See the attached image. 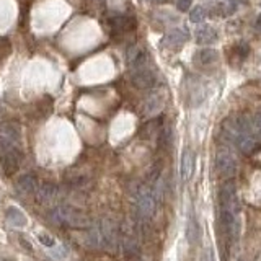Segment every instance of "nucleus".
Returning a JSON list of instances; mask_svg holds the SVG:
<instances>
[{"instance_id": "obj_14", "label": "nucleus", "mask_w": 261, "mask_h": 261, "mask_svg": "<svg viewBox=\"0 0 261 261\" xmlns=\"http://www.w3.org/2000/svg\"><path fill=\"white\" fill-rule=\"evenodd\" d=\"M16 188H18V190L23 194H36L40 185H38V180H36L35 175L25 173V175H21L18 180H16Z\"/></svg>"}, {"instance_id": "obj_9", "label": "nucleus", "mask_w": 261, "mask_h": 261, "mask_svg": "<svg viewBox=\"0 0 261 261\" xmlns=\"http://www.w3.org/2000/svg\"><path fill=\"white\" fill-rule=\"evenodd\" d=\"M190 38V33H188V28H173L170 30L162 40V46L170 49V51H178V49L188 41Z\"/></svg>"}, {"instance_id": "obj_23", "label": "nucleus", "mask_w": 261, "mask_h": 261, "mask_svg": "<svg viewBox=\"0 0 261 261\" xmlns=\"http://www.w3.org/2000/svg\"><path fill=\"white\" fill-rule=\"evenodd\" d=\"M157 129H158V123H157V121H149L147 124H144L142 131H141V136L144 139H149V137H152V134Z\"/></svg>"}, {"instance_id": "obj_6", "label": "nucleus", "mask_w": 261, "mask_h": 261, "mask_svg": "<svg viewBox=\"0 0 261 261\" xmlns=\"http://www.w3.org/2000/svg\"><path fill=\"white\" fill-rule=\"evenodd\" d=\"M238 163L235 155L232 154L229 149L222 147L215 154V170L222 178H232L237 173Z\"/></svg>"}, {"instance_id": "obj_17", "label": "nucleus", "mask_w": 261, "mask_h": 261, "mask_svg": "<svg viewBox=\"0 0 261 261\" xmlns=\"http://www.w3.org/2000/svg\"><path fill=\"white\" fill-rule=\"evenodd\" d=\"M217 60H219V52L210 48L201 49V51H198L194 54V64H198V65H210V64L217 62Z\"/></svg>"}, {"instance_id": "obj_22", "label": "nucleus", "mask_w": 261, "mask_h": 261, "mask_svg": "<svg viewBox=\"0 0 261 261\" xmlns=\"http://www.w3.org/2000/svg\"><path fill=\"white\" fill-rule=\"evenodd\" d=\"M171 139H173V134H171V129L168 126L163 127L160 131V137H158V146L162 149H168L171 146Z\"/></svg>"}, {"instance_id": "obj_11", "label": "nucleus", "mask_w": 261, "mask_h": 261, "mask_svg": "<svg viewBox=\"0 0 261 261\" xmlns=\"http://www.w3.org/2000/svg\"><path fill=\"white\" fill-rule=\"evenodd\" d=\"M194 171V152L190 147H186L181 155V165H180V175L183 181L191 180Z\"/></svg>"}, {"instance_id": "obj_8", "label": "nucleus", "mask_w": 261, "mask_h": 261, "mask_svg": "<svg viewBox=\"0 0 261 261\" xmlns=\"http://www.w3.org/2000/svg\"><path fill=\"white\" fill-rule=\"evenodd\" d=\"M235 146L245 155H253L261 149V136L255 129H252L238 137Z\"/></svg>"}, {"instance_id": "obj_27", "label": "nucleus", "mask_w": 261, "mask_h": 261, "mask_svg": "<svg viewBox=\"0 0 261 261\" xmlns=\"http://www.w3.org/2000/svg\"><path fill=\"white\" fill-rule=\"evenodd\" d=\"M253 129L261 136V111L253 118Z\"/></svg>"}, {"instance_id": "obj_25", "label": "nucleus", "mask_w": 261, "mask_h": 261, "mask_svg": "<svg viewBox=\"0 0 261 261\" xmlns=\"http://www.w3.org/2000/svg\"><path fill=\"white\" fill-rule=\"evenodd\" d=\"M38 240H40L44 247H49V248L55 245L54 238H52V237H49V235H46V234H40V235H38Z\"/></svg>"}, {"instance_id": "obj_28", "label": "nucleus", "mask_w": 261, "mask_h": 261, "mask_svg": "<svg viewBox=\"0 0 261 261\" xmlns=\"http://www.w3.org/2000/svg\"><path fill=\"white\" fill-rule=\"evenodd\" d=\"M255 28H257L258 31H261V15H258V18H257V23H255Z\"/></svg>"}, {"instance_id": "obj_26", "label": "nucleus", "mask_w": 261, "mask_h": 261, "mask_svg": "<svg viewBox=\"0 0 261 261\" xmlns=\"http://www.w3.org/2000/svg\"><path fill=\"white\" fill-rule=\"evenodd\" d=\"M193 0H176V7H178L180 12H188L191 8Z\"/></svg>"}, {"instance_id": "obj_7", "label": "nucleus", "mask_w": 261, "mask_h": 261, "mask_svg": "<svg viewBox=\"0 0 261 261\" xmlns=\"http://www.w3.org/2000/svg\"><path fill=\"white\" fill-rule=\"evenodd\" d=\"M131 82L134 87L146 90V88H152L157 83V75L151 67L142 65V67L131 69Z\"/></svg>"}, {"instance_id": "obj_13", "label": "nucleus", "mask_w": 261, "mask_h": 261, "mask_svg": "<svg viewBox=\"0 0 261 261\" xmlns=\"http://www.w3.org/2000/svg\"><path fill=\"white\" fill-rule=\"evenodd\" d=\"M219 40V35L215 31V28L209 26V25H203L198 28L196 31V43L199 46H208V44H212Z\"/></svg>"}, {"instance_id": "obj_30", "label": "nucleus", "mask_w": 261, "mask_h": 261, "mask_svg": "<svg viewBox=\"0 0 261 261\" xmlns=\"http://www.w3.org/2000/svg\"><path fill=\"white\" fill-rule=\"evenodd\" d=\"M2 261H13V260H2Z\"/></svg>"}, {"instance_id": "obj_3", "label": "nucleus", "mask_w": 261, "mask_h": 261, "mask_svg": "<svg viewBox=\"0 0 261 261\" xmlns=\"http://www.w3.org/2000/svg\"><path fill=\"white\" fill-rule=\"evenodd\" d=\"M118 225L111 219H102L97 224H92L88 230V240L95 248L113 250L118 245Z\"/></svg>"}, {"instance_id": "obj_29", "label": "nucleus", "mask_w": 261, "mask_h": 261, "mask_svg": "<svg viewBox=\"0 0 261 261\" xmlns=\"http://www.w3.org/2000/svg\"><path fill=\"white\" fill-rule=\"evenodd\" d=\"M151 3H154V5H158V3H162V2H165V0H149Z\"/></svg>"}, {"instance_id": "obj_16", "label": "nucleus", "mask_w": 261, "mask_h": 261, "mask_svg": "<svg viewBox=\"0 0 261 261\" xmlns=\"http://www.w3.org/2000/svg\"><path fill=\"white\" fill-rule=\"evenodd\" d=\"M109 25L113 26V30L118 31H127L136 25V20H132L129 15H121V13H113L109 16Z\"/></svg>"}, {"instance_id": "obj_10", "label": "nucleus", "mask_w": 261, "mask_h": 261, "mask_svg": "<svg viewBox=\"0 0 261 261\" xmlns=\"http://www.w3.org/2000/svg\"><path fill=\"white\" fill-rule=\"evenodd\" d=\"M147 51L142 46H137V44H132V46L127 49V65L131 69H137L142 67V65H147Z\"/></svg>"}, {"instance_id": "obj_15", "label": "nucleus", "mask_w": 261, "mask_h": 261, "mask_svg": "<svg viewBox=\"0 0 261 261\" xmlns=\"http://www.w3.org/2000/svg\"><path fill=\"white\" fill-rule=\"evenodd\" d=\"M185 235H186V240L190 245H196L199 237H201V227H199V222L196 220V215H194L193 212L190 214V217H188Z\"/></svg>"}, {"instance_id": "obj_18", "label": "nucleus", "mask_w": 261, "mask_h": 261, "mask_svg": "<svg viewBox=\"0 0 261 261\" xmlns=\"http://www.w3.org/2000/svg\"><path fill=\"white\" fill-rule=\"evenodd\" d=\"M237 2L230 0V2H217L214 3V7H210V12L212 15H217L220 18H227V16H232L237 12Z\"/></svg>"}, {"instance_id": "obj_4", "label": "nucleus", "mask_w": 261, "mask_h": 261, "mask_svg": "<svg viewBox=\"0 0 261 261\" xmlns=\"http://www.w3.org/2000/svg\"><path fill=\"white\" fill-rule=\"evenodd\" d=\"M158 199L155 198L154 191L147 186H137L134 191V210L139 220H151L157 210Z\"/></svg>"}, {"instance_id": "obj_2", "label": "nucleus", "mask_w": 261, "mask_h": 261, "mask_svg": "<svg viewBox=\"0 0 261 261\" xmlns=\"http://www.w3.org/2000/svg\"><path fill=\"white\" fill-rule=\"evenodd\" d=\"M49 220L59 227H70V229H87L92 227V220L85 212L69 204H60L49 210Z\"/></svg>"}, {"instance_id": "obj_12", "label": "nucleus", "mask_w": 261, "mask_h": 261, "mask_svg": "<svg viewBox=\"0 0 261 261\" xmlns=\"http://www.w3.org/2000/svg\"><path fill=\"white\" fill-rule=\"evenodd\" d=\"M57 186L54 183H43L36 191V201L41 204H51L57 198Z\"/></svg>"}, {"instance_id": "obj_1", "label": "nucleus", "mask_w": 261, "mask_h": 261, "mask_svg": "<svg viewBox=\"0 0 261 261\" xmlns=\"http://www.w3.org/2000/svg\"><path fill=\"white\" fill-rule=\"evenodd\" d=\"M220 203V224L230 242H237L240 235V203L237 196V186L234 181L224 183L219 193Z\"/></svg>"}, {"instance_id": "obj_19", "label": "nucleus", "mask_w": 261, "mask_h": 261, "mask_svg": "<svg viewBox=\"0 0 261 261\" xmlns=\"http://www.w3.org/2000/svg\"><path fill=\"white\" fill-rule=\"evenodd\" d=\"M5 219H7V222L12 227H25L28 224L26 215L15 206H10L7 210H5Z\"/></svg>"}, {"instance_id": "obj_24", "label": "nucleus", "mask_w": 261, "mask_h": 261, "mask_svg": "<svg viewBox=\"0 0 261 261\" xmlns=\"http://www.w3.org/2000/svg\"><path fill=\"white\" fill-rule=\"evenodd\" d=\"M235 52H237V55H240V59H245L247 55L250 54V46H248V43H245V41H240L235 46Z\"/></svg>"}, {"instance_id": "obj_20", "label": "nucleus", "mask_w": 261, "mask_h": 261, "mask_svg": "<svg viewBox=\"0 0 261 261\" xmlns=\"http://www.w3.org/2000/svg\"><path fill=\"white\" fill-rule=\"evenodd\" d=\"M162 98H160V95H157V93H152V95H149L146 98V102H144V114L151 116L154 113H157V111L162 109Z\"/></svg>"}, {"instance_id": "obj_5", "label": "nucleus", "mask_w": 261, "mask_h": 261, "mask_svg": "<svg viewBox=\"0 0 261 261\" xmlns=\"http://www.w3.org/2000/svg\"><path fill=\"white\" fill-rule=\"evenodd\" d=\"M21 154L12 139L0 136V166L7 176H13L20 166Z\"/></svg>"}, {"instance_id": "obj_21", "label": "nucleus", "mask_w": 261, "mask_h": 261, "mask_svg": "<svg viewBox=\"0 0 261 261\" xmlns=\"http://www.w3.org/2000/svg\"><path fill=\"white\" fill-rule=\"evenodd\" d=\"M209 16V10L206 5H198V7H194L191 12H190V20L193 23H203L204 20H206Z\"/></svg>"}]
</instances>
